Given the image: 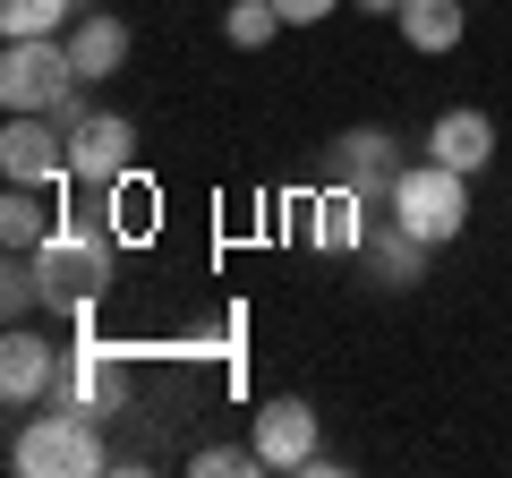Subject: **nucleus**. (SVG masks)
<instances>
[{
	"label": "nucleus",
	"mask_w": 512,
	"mask_h": 478,
	"mask_svg": "<svg viewBox=\"0 0 512 478\" xmlns=\"http://www.w3.org/2000/svg\"><path fill=\"white\" fill-rule=\"evenodd\" d=\"M333 9H342V0H282V18H291V26H325Z\"/></svg>",
	"instance_id": "nucleus-22"
},
{
	"label": "nucleus",
	"mask_w": 512,
	"mask_h": 478,
	"mask_svg": "<svg viewBox=\"0 0 512 478\" xmlns=\"http://www.w3.org/2000/svg\"><path fill=\"white\" fill-rule=\"evenodd\" d=\"M393 214H402L427 248L461 239V222H470V171L436 163V154H427V163H410L402 180H393Z\"/></svg>",
	"instance_id": "nucleus-3"
},
{
	"label": "nucleus",
	"mask_w": 512,
	"mask_h": 478,
	"mask_svg": "<svg viewBox=\"0 0 512 478\" xmlns=\"http://www.w3.org/2000/svg\"><path fill=\"white\" fill-rule=\"evenodd\" d=\"M103 222H111V231H120V239H146V231H154V188L137 180V171H128V180L111 188V205H103Z\"/></svg>",
	"instance_id": "nucleus-20"
},
{
	"label": "nucleus",
	"mask_w": 512,
	"mask_h": 478,
	"mask_svg": "<svg viewBox=\"0 0 512 478\" xmlns=\"http://www.w3.org/2000/svg\"><path fill=\"white\" fill-rule=\"evenodd\" d=\"M256 461L265 470H308L316 453H325V419H316L299 393H274V402H256Z\"/></svg>",
	"instance_id": "nucleus-9"
},
{
	"label": "nucleus",
	"mask_w": 512,
	"mask_h": 478,
	"mask_svg": "<svg viewBox=\"0 0 512 478\" xmlns=\"http://www.w3.org/2000/svg\"><path fill=\"white\" fill-rule=\"evenodd\" d=\"M111 222L103 214H77V205H60V222H52V239L35 248V274H43V308L60 316V325H77L86 333V316H94V299L111 291Z\"/></svg>",
	"instance_id": "nucleus-1"
},
{
	"label": "nucleus",
	"mask_w": 512,
	"mask_h": 478,
	"mask_svg": "<svg viewBox=\"0 0 512 478\" xmlns=\"http://www.w3.org/2000/svg\"><path fill=\"white\" fill-rule=\"evenodd\" d=\"M427 154L478 180V171L495 163V120H487V111H470V103H461V111H436V129H427Z\"/></svg>",
	"instance_id": "nucleus-14"
},
{
	"label": "nucleus",
	"mask_w": 512,
	"mask_h": 478,
	"mask_svg": "<svg viewBox=\"0 0 512 478\" xmlns=\"http://www.w3.org/2000/svg\"><path fill=\"white\" fill-rule=\"evenodd\" d=\"M60 368H69V350H60L52 333H35V325H9V333H0V402H9V410L52 402Z\"/></svg>",
	"instance_id": "nucleus-8"
},
{
	"label": "nucleus",
	"mask_w": 512,
	"mask_h": 478,
	"mask_svg": "<svg viewBox=\"0 0 512 478\" xmlns=\"http://www.w3.org/2000/svg\"><path fill=\"white\" fill-rule=\"evenodd\" d=\"M0 180L69 188V129H60L52 111H9V129H0Z\"/></svg>",
	"instance_id": "nucleus-5"
},
{
	"label": "nucleus",
	"mask_w": 512,
	"mask_h": 478,
	"mask_svg": "<svg viewBox=\"0 0 512 478\" xmlns=\"http://www.w3.org/2000/svg\"><path fill=\"white\" fill-rule=\"evenodd\" d=\"M359 265H367V282H384V291H410V282H427V239L410 231L402 214H376L367 239H359Z\"/></svg>",
	"instance_id": "nucleus-10"
},
{
	"label": "nucleus",
	"mask_w": 512,
	"mask_h": 478,
	"mask_svg": "<svg viewBox=\"0 0 512 478\" xmlns=\"http://www.w3.org/2000/svg\"><path fill=\"white\" fill-rule=\"evenodd\" d=\"M86 0H0V35L26 43V35H69Z\"/></svg>",
	"instance_id": "nucleus-17"
},
{
	"label": "nucleus",
	"mask_w": 512,
	"mask_h": 478,
	"mask_svg": "<svg viewBox=\"0 0 512 478\" xmlns=\"http://www.w3.org/2000/svg\"><path fill=\"white\" fill-rule=\"evenodd\" d=\"M350 9H367V18H393V9H402V0H350Z\"/></svg>",
	"instance_id": "nucleus-23"
},
{
	"label": "nucleus",
	"mask_w": 512,
	"mask_h": 478,
	"mask_svg": "<svg viewBox=\"0 0 512 478\" xmlns=\"http://www.w3.org/2000/svg\"><path fill=\"white\" fill-rule=\"evenodd\" d=\"M367 222H376V205H367V197H359L350 180H325V197L308 205V239L325 248V257H359Z\"/></svg>",
	"instance_id": "nucleus-13"
},
{
	"label": "nucleus",
	"mask_w": 512,
	"mask_h": 478,
	"mask_svg": "<svg viewBox=\"0 0 512 478\" xmlns=\"http://www.w3.org/2000/svg\"><path fill=\"white\" fill-rule=\"evenodd\" d=\"M60 393L111 419V410L128 402V359H120L111 342H69V368H60Z\"/></svg>",
	"instance_id": "nucleus-12"
},
{
	"label": "nucleus",
	"mask_w": 512,
	"mask_h": 478,
	"mask_svg": "<svg viewBox=\"0 0 512 478\" xmlns=\"http://www.w3.org/2000/svg\"><path fill=\"white\" fill-rule=\"evenodd\" d=\"M35 308H43L35 248H9V265H0V316H9V325H35Z\"/></svg>",
	"instance_id": "nucleus-18"
},
{
	"label": "nucleus",
	"mask_w": 512,
	"mask_h": 478,
	"mask_svg": "<svg viewBox=\"0 0 512 478\" xmlns=\"http://www.w3.org/2000/svg\"><path fill=\"white\" fill-rule=\"evenodd\" d=\"M410 171V154H402V137L393 129H376V120H359V129H342L333 137V180H350L376 214H393V180Z\"/></svg>",
	"instance_id": "nucleus-6"
},
{
	"label": "nucleus",
	"mask_w": 512,
	"mask_h": 478,
	"mask_svg": "<svg viewBox=\"0 0 512 478\" xmlns=\"http://www.w3.org/2000/svg\"><path fill=\"white\" fill-rule=\"evenodd\" d=\"M69 86H86V77H77V60H69L60 35H26V43L0 52V103L9 111H60Z\"/></svg>",
	"instance_id": "nucleus-4"
},
{
	"label": "nucleus",
	"mask_w": 512,
	"mask_h": 478,
	"mask_svg": "<svg viewBox=\"0 0 512 478\" xmlns=\"http://www.w3.org/2000/svg\"><path fill=\"white\" fill-rule=\"evenodd\" d=\"M9 470H26V478H94V470H111L103 410L69 402V393L35 402L18 419V436H9Z\"/></svg>",
	"instance_id": "nucleus-2"
},
{
	"label": "nucleus",
	"mask_w": 512,
	"mask_h": 478,
	"mask_svg": "<svg viewBox=\"0 0 512 478\" xmlns=\"http://www.w3.org/2000/svg\"><path fill=\"white\" fill-rule=\"evenodd\" d=\"M60 222V188H18L9 180V197H0V239L9 248H43Z\"/></svg>",
	"instance_id": "nucleus-16"
},
{
	"label": "nucleus",
	"mask_w": 512,
	"mask_h": 478,
	"mask_svg": "<svg viewBox=\"0 0 512 478\" xmlns=\"http://www.w3.org/2000/svg\"><path fill=\"white\" fill-rule=\"evenodd\" d=\"M60 43H69L77 77H86V86H103V77H120V69H128V43H137V35H128L120 9H77V26H69Z\"/></svg>",
	"instance_id": "nucleus-11"
},
{
	"label": "nucleus",
	"mask_w": 512,
	"mask_h": 478,
	"mask_svg": "<svg viewBox=\"0 0 512 478\" xmlns=\"http://www.w3.org/2000/svg\"><path fill=\"white\" fill-rule=\"evenodd\" d=\"M188 470L197 478H248V470H265V461H256V444H205Z\"/></svg>",
	"instance_id": "nucleus-21"
},
{
	"label": "nucleus",
	"mask_w": 512,
	"mask_h": 478,
	"mask_svg": "<svg viewBox=\"0 0 512 478\" xmlns=\"http://www.w3.org/2000/svg\"><path fill=\"white\" fill-rule=\"evenodd\" d=\"M128 171H137V120H128V111H86L69 129V180L120 188Z\"/></svg>",
	"instance_id": "nucleus-7"
},
{
	"label": "nucleus",
	"mask_w": 512,
	"mask_h": 478,
	"mask_svg": "<svg viewBox=\"0 0 512 478\" xmlns=\"http://www.w3.org/2000/svg\"><path fill=\"white\" fill-rule=\"evenodd\" d=\"M282 26H291V18H282V0H231V9H222V35H231L239 52H265Z\"/></svg>",
	"instance_id": "nucleus-19"
},
{
	"label": "nucleus",
	"mask_w": 512,
	"mask_h": 478,
	"mask_svg": "<svg viewBox=\"0 0 512 478\" xmlns=\"http://www.w3.org/2000/svg\"><path fill=\"white\" fill-rule=\"evenodd\" d=\"M393 26H402L410 52H453L461 26H470V0H402V9H393Z\"/></svg>",
	"instance_id": "nucleus-15"
},
{
	"label": "nucleus",
	"mask_w": 512,
	"mask_h": 478,
	"mask_svg": "<svg viewBox=\"0 0 512 478\" xmlns=\"http://www.w3.org/2000/svg\"><path fill=\"white\" fill-rule=\"evenodd\" d=\"M86 9H103V0H86Z\"/></svg>",
	"instance_id": "nucleus-24"
}]
</instances>
